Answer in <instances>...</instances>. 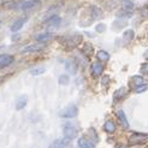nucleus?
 I'll use <instances>...</instances> for the list:
<instances>
[{
    "label": "nucleus",
    "mask_w": 148,
    "mask_h": 148,
    "mask_svg": "<svg viewBox=\"0 0 148 148\" xmlns=\"http://www.w3.org/2000/svg\"><path fill=\"white\" fill-rule=\"evenodd\" d=\"M66 69H68V71H70L71 73H75L76 72V65L72 62H68L66 63Z\"/></svg>",
    "instance_id": "26"
},
{
    "label": "nucleus",
    "mask_w": 148,
    "mask_h": 148,
    "mask_svg": "<svg viewBox=\"0 0 148 148\" xmlns=\"http://www.w3.org/2000/svg\"><path fill=\"white\" fill-rule=\"evenodd\" d=\"M83 52H84L86 54L90 56V54L93 53V46L90 45V43H86V45H84V47H83Z\"/></svg>",
    "instance_id": "25"
},
{
    "label": "nucleus",
    "mask_w": 148,
    "mask_h": 148,
    "mask_svg": "<svg viewBox=\"0 0 148 148\" xmlns=\"http://www.w3.org/2000/svg\"><path fill=\"white\" fill-rule=\"evenodd\" d=\"M116 148H127V147H124L123 145H118V146H116Z\"/></svg>",
    "instance_id": "31"
},
{
    "label": "nucleus",
    "mask_w": 148,
    "mask_h": 148,
    "mask_svg": "<svg viewBox=\"0 0 148 148\" xmlns=\"http://www.w3.org/2000/svg\"><path fill=\"white\" fill-rule=\"evenodd\" d=\"M95 30H97V33H103L106 30V24H103V23L97 24V27H95Z\"/></svg>",
    "instance_id": "27"
},
{
    "label": "nucleus",
    "mask_w": 148,
    "mask_h": 148,
    "mask_svg": "<svg viewBox=\"0 0 148 148\" xmlns=\"http://www.w3.org/2000/svg\"><path fill=\"white\" fill-rule=\"evenodd\" d=\"M134 38H135V32L132 30V29H128V30H125L123 33V41H124V43L131 42Z\"/></svg>",
    "instance_id": "19"
},
{
    "label": "nucleus",
    "mask_w": 148,
    "mask_h": 148,
    "mask_svg": "<svg viewBox=\"0 0 148 148\" xmlns=\"http://www.w3.org/2000/svg\"><path fill=\"white\" fill-rule=\"evenodd\" d=\"M127 94H128L127 88L122 87V88H119V89H117L116 93L113 94V100L114 101H119V100H122V99H124L125 97H127Z\"/></svg>",
    "instance_id": "16"
},
{
    "label": "nucleus",
    "mask_w": 148,
    "mask_h": 148,
    "mask_svg": "<svg viewBox=\"0 0 148 148\" xmlns=\"http://www.w3.org/2000/svg\"><path fill=\"white\" fill-rule=\"evenodd\" d=\"M117 117H118V119H119L121 124L123 125V128L124 129H129V122H128L127 116H125L123 110H118L117 111Z\"/></svg>",
    "instance_id": "15"
},
{
    "label": "nucleus",
    "mask_w": 148,
    "mask_h": 148,
    "mask_svg": "<svg viewBox=\"0 0 148 148\" xmlns=\"http://www.w3.org/2000/svg\"><path fill=\"white\" fill-rule=\"evenodd\" d=\"M45 48V43H40V42H36V43H33V45H29V46H25L22 52L23 53H35V52H40Z\"/></svg>",
    "instance_id": "5"
},
{
    "label": "nucleus",
    "mask_w": 148,
    "mask_h": 148,
    "mask_svg": "<svg viewBox=\"0 0 148 148\" xmlns=\"http://www.w3.org/2000/svg\"><path fill=\"white\" fill-rule=\"evenodd\" d=\"M90 16L93 19H99L102 16V11L99 9L98 6H92L90 7Z\"/></svg>",
    "instance_id": "21"
},
{
    "label": "nucleus",
    "mask_w": 148,
    "mask_h": 148,
    "mask_svg": "<svg viewBox=\"0 0 148 148\" xmlns=\"http://www.w3.org/2000/svg\"><path fill=\"white\" fill-rule=\"evenodd\" d=\"M143 81H145V79H143V77H142V76H138V75L132 76V77L130 78V86H131L132 88H134V90H135L137 87L145 84Z\"/></svg>",
    "instance_id": "14"
},
{
    "label": "nucleus",
    "mask_w": 148,
    "mask_h": 148,
    "mask_svg": "<svg viewBox=\"0 0 148 148\" xmlns=\"http://www.w3.org/2000/svg\"><path fill=\"white\" fill-rule=\"evenodd\" d=\"M28 21V18L27 17H22V18H18V19H16L12 23V25H11V32L12 33H17V32H19L22 28H23V25L25 24V22Z\"/></svg>",
    "instance_id": "9"
},
{
    "label": "nucleus",
    "mask_w": 148,
    "mask_h": 148,
    "mask_svg": "<svg viewBox=\"0 0 148 148\" xmlns=\"http://www.w3.org/2000/svg\"><path fill=\"white\" fill-rule=\"evenodd\" d=\"M121 3H122L123 12H125L128 16L131 14L132 10H134V3H132V0H121Z\"/></svg>",
    "instance_id": "12"
},
{
    "label": "nucleus",
    "mask_w": 148,
    "mask_h": 148,
    "mask_svg": "<svg viewBox=\"0 0 148 148\" xmlns=\"http://www.w3.org/2000/svg\"><path fill=\"white\" fill-rule=\"evenodd\" d=\"M62 23V18L58 16V14H53V16H51L47 21H46V24L48 27H53V28H58Z\"/></svg>",
    "instance_id": "13"
},
{
    "label": "nucleus",
    "mask_w": 148,
    "mask_h": 148,
    "mask_svg": "<svg viewBox=\"0 0 148 148\" xmlns=\"http://www.w3.org/2000/svg\"><path fill=\"white\" fill-rule=\"evenodd\" d=\"M42 6L41 0H25L18 5V9L24 12H34Z\"/></svg>",
    "instance_id": "1"
},
{
    "label": "nucleus",
    "mask_w": 148,
    "mask_h": 148,
    "mask_svg": "<svg viewBox=\"0 0 148 148\" xmlns=\"http://www.w3.org/2000/svg\"><path fill=\"white\" fill-rule=\"evenodd\" d=\"M46 71V68L45 66H39V68H34V69H32L30 71V75H33V76H38V75H42L43 72Z\"/></svg>",
    "instance_id": "23"
},
{
    "label": "nucleus",
    "mask_w": 148,
    "mask_h": 148,
    "mask_svg": "<svg viewBox=\"0 0 148 148\" xmlns=\"http://www.w3.org/2000/svg\"><path fill=\"white\" fill-rule=\"evenodd\" d=\"M103 130L108 134H113V132L117 130V125L113 121H106V123L103 124Z\"/></svg>",
    "instance_id": "18"
},
{
    "label": "nucleus",
    "mask_w": 148,
    "mask_h": 148,
    "mask_svg": "<svg viewBox=\"0 0 148 148\" xmlns=\"http://www.w3.org/2000/svg\"><path fill=\"white\" fill-rule=\"evenodd\" d=\"M97 58H98L99 62L106 63V62H108V59H110V54H108V52H106V51H99L97 53Z\"/></svg>",
    "instance_id": "22"
},
{
    "label": "nucleus",
    "mask_w": 148,
    "mask_h": 148,
    "mask_svg": "<svg viewBox=\"0 0 148 148\" xmlns=\"http://www.w3.org/2000/svg\"><path fill=\"white\" fill-rule=\"evenodd\" d=\"M108 81H110V76H103L102 77V79H101V83H102V86H106V84H108Z\"/></svg>",
    "instance_id": "30"
},
{
    "label": "nucleus",
    "mask_w": 148,
    "mask_h": 148,
    "mask_svg": "<svg viewBox=\"0 0 148 148\" xmlns=\"http://www.w3.org/2000/svg\"><path fill=\"white\" fill-rule=\"evenodd\" d=\"M53 39V34L52 33H48V32H45V33H40L35 36V40L40 42V43H46L48 41H51Z\"/></svg>",
    "instance_id": "11"
},
{
    "label": "nucleus",
    "mask_w": 148,
    "mask_h": 148,
    "mask_svg": "<svg viewBox=\"0 0 148 148\" xmlns=\"http://www.w3.org/2000/svg\"><path fill=\"white\" fill-rule=\"evenodd\" d=\"M140 71H141V73H143V75H148V62H146L141 65V70Z\"/></svg>",
    "instance_id": "29"
},
{
    "label": "nucleus",
    "mask_w": 148,
    "mask_h": 148,
    "mask_svg": "<svg viewBox=\"0 0 148 148\" xmlns=\"http://www.w3.org/2000/svg\"><path fill=\"white\" fill-rule=\"evenodd\" d=\"M14 62V57L11 56V54H0V70L6 68V66H9L11 65L12 63Z\"/></svg>",
    "instance_id": "6"
},
{
    "label": "nucleus",
    "mask_w": 148,
    "mask_h": 148,
    "mask_svg": "<svg viewBox=\"0 0 148 148\" xmlns=\"http://www.w3.org/2000/svg\"><path fill=\"white\" fill-rule=\"evenodd\" d=\"M63 132H64V137L69 140H73L78 135V128L73 123H65L63 125Z\"/></svg>",
    "instance_id": "2"
},
{
    "label": "nucleus",
    "mask_w": 148,
    "mask_h": 148,
    "mask_svg": "<svg viewBox=\"0 0 148 148\" xmlns=\"http://www.w3.org/2000/svg\"><path fill=\"white\" fill-rule=\"evenodd\" d=\"M77 114H78V107L76 105H70L68 107H65L60 112V117L62 118H68V119L77 117Z\"/></svg>",
    "instance_id": "4"
},
{
    "label": "nucleus",
    "mask_w": 148,
    "mask_h": 148,
    "mask_svg": "<svg viewBox=\"0 0 148 148\" xmlns=\"http://www.w3.org/2000/svg\"><path fill=\"white\" fill-rule=\"evenodd\" d=\"M90 71H92L93 77H95V78L99 77V76H101L102 72H103V65H102V63H101V62H95V63H93L92 66H90Z\"/></svg>",
    "instance_id": "7"
},
{
    "label": "nucleus",
    "mask_w": 148,
    "mask_h": 148,
    "mask_svg": "<svg viewBox=\"0 0 148 148\" xmlns=\"http://www.w3.org/2000/svg\"><path fill=\"white\" fill-rule=\"evenodd\" d=\"M147 89H148V86H147V84L145 83V84H142V86H140V87H137V88H136V89H135V92L140 94V93H143V92H146Z\"/></svg>",
    "instance_id": "28"
},
{
    "label": "nucleus",
    "mask_w": 148,
    "mask_h": 148,
    "mask_svg": "<svg viewBox=\"0 0 148 148\" xmlns=\"http://www.w3.org/2000/svg\"><path fill=\"white\" fill-rule=\"evenodd\" d=\"M70 142H71V140L66 138V137H64V138H58V140H54V141L48 146V148H65Z\"/></svg>",
    "instance_id": "8"
},
{
    "label": "nucleus",
    "mask_w": 148,
    "mask_h": 148,
    "mask_svg": "<svg viewBox=\"0 0 148 148\" xmlns=\"http://www.w3.org/2000/svg\"><path fill=\"white\" fill-rule=\"evenodd\" d=\"M28 103V98L27 95H22V97H19L17 99V102H16V108L17 110H23Z\"/></svg>",
    "instance_id": "20"
},
{
    "label": "nucleus",
    "mask_w": 148,
    "mask_h": 148,
    "mask_svg": "<svg viewBox=\"0 0 148 148\" xmlns=\"http://www.w3.org/2000/svg\"><path fill=\"white\" fill-rule=\"evenodd\" d=\"M148 135L142 134V132H134L132 135L129 136V145L131 146H138V145H143L147 142Z\"/></svg>",
    "instance_id": "3"
},
{
    "label": "nucleus",
    "mask_w": 148,
    "mask_h": 148,
    "mask_svg": "<svg viewBox=\"0 0 148 148\" xmlns=\"http://www.w3.org/2000/svg\"><path fill=\"white\" fill-rule=\"evenodd\" d=\"M68 83H69V76L68 75H62L60 77H59V84L66 86Z\"/></svg>",
    "instance_id": "24"
},
{
    "label": "nucleus",
    "mask_w": 148,
    "mask_h": 148,
    "mask_svg": "<svg viewBox=\"0 0 148 148\" xmlns=\"http://www.w3.org/2000/svg\"><path fill=\"white\" fill-rule=\"evenodd\" d=\"M78 147L79 148H95V145L90 140H88L86 137H81L78 138Z\"/></svg>",
    "instance_id": "17"
},
{
    "label": "nucleus",
    "mask_w": 148,
    "mask_h": 148,
    "mask_svg": "<svg viewBox=\"0 0 148 148\" xmlns=\"http://www.w3.org/2000/svg\"><path fill=\"white\" fill-rule=\"evenodd\" d=\"M81 41H82V36L78 35V34H75V35H71L66 39V45H68L70 48H73V47H76Z\"/></svg>",
    "instance_id": "10"
}]
</instances>
